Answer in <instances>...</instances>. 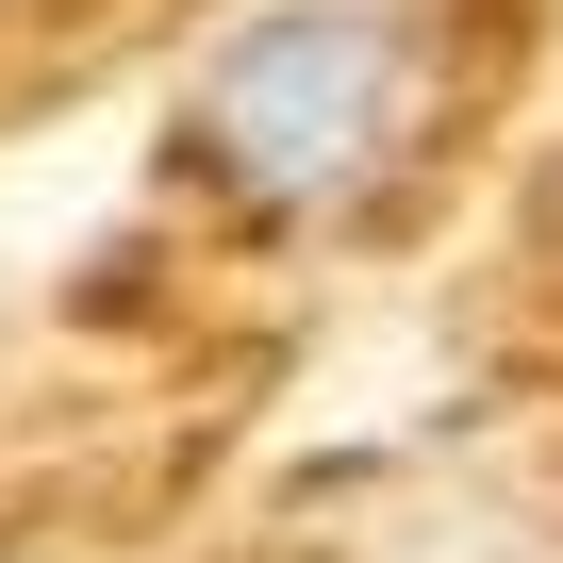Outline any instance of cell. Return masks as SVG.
I'll return each mask as SVG.
<instances>
[{
    "mask_svg": "<svg viewBox=\"0 0 563 563\" xmlns=\"http://www.w3.org/2000/svg\"><path fill=\"white\" fill-rule=\"evenodd\" d=\"M415 100H431L415 0H265L183 100V166L232 183L249 216H332L415 150Z\"/></svg>",
    "mask_w": 563,
    "mask_h": 563,
    "instance_id": "obj_1",
    "label": "cell"
}]
</instances>
